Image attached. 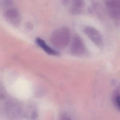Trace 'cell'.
<instances>
[{
	"label": "cell",
	"mask_w": 120,
	"mask_h": 120,
	"mask_svg": "<svg viewBox=\"0 0 120 120\" xmlns=\"http://www.w3.org/2000/svg\"><path fill=\"white\" fill-rule=\"evenodd\" d=\"M84 32L96 45L99 47L102 46L103 38L99 32L95 28L87 26L84 29Z\"/></svg>",
	"instance_id": "3957f363"
},
{
	"label": "cell",
	"mask_w": 120,
	"mask_h": 120,
	"mask_svg": "<svg viewBox=\"0 0 120 120\" xmlns=\"http://www.w3.org/2000/svg\"><path fill=\"white\" fill-rule=\"evenodd\" d=\"M84 5L83 0H73L71 12L74 14L80 13Z\"/></svg>",
	"instance_id": "52a82bcc"
},
{
	"label": "cell",
	"mask_w": 120,
	"mask_h": 120,
	"mask_svg": "<svg viewBox=\"0 0 120 120\" xmlns=\"http://www.w3.org/2000/svg\"><path fill=\"white\" fill-rule=\"evenodd\" d=\"M107 11L116 24H120V0H105Z\"/></svg>",
	"instance_id": "7a4b0ae2"
},
{
	"label": "cell",
	"mask_w": 120,
	"mask_h": 120,
	"mask_svg": "<svg viewBox=\"0 0 120 120\" xmlns=\"http://www.w3.org/2000/svg\"><path fill=\"white\" fill-rule=\"evenodd\" d=\"M50 41L52 45L58 49L66 47L70 41V32L69 29L61 27L55 29L52 33Z\"/></svg>",
	"instance_id": "6da1fadb"
},
{
	"label": "cell",
	"mask_w": 120,
	"mask_h": 120,
	"mask_svg": "<svg viewBox=\"0 0 120 120\" xmlns=\"http://www.w3.org/2000/svg\"><path fill=\"white\" fill-rule=\"evenodd\" d=\"M4 15L7 20L11 23L16 25H18L20 21L19 12L15 8H11L7 10L4 13Z\"/></svg>",
	"instance_id": "5b68a950"
},
{
	"label": "cell",
	"mask_w": 120,
	"mask_h": 120,
	"mask_svg": "<svg viewBox=\"0 0 120 120\" xmlns=\"http://www.w3.org/2000/svg\"><path fill=\"white\" fill-rule=\"evenodd\" d=\"M36 42L37 44L48 54L53 55H55L58 54V52L57 51L49 46L43 39L38 38L36 39Z\"/></svg>",
	"instance_id": "8992f818"
},
{
	"label": "cell",
	"mask_w": 120,
	"mask_h": 120,
	"mask_svg": "<svg viewBox=\"0 0 120 120\" xmlns=\"http://www.w3.org/2000/svg\"><path fill=\"white\" fill-rule=\"evenodd\" d=\"M60 120H72L68 115H67V114H63L61 116Z\"/></svg>",
	"instance_id": "30bf717a"
},
{
	"label": "cell",
	"mask_w": 120,
	"mask_h": 120,
	"mask_svg": "<svg viewBox=\"0 0 120 120\" xmlns=\"http://www.w3.org/2000/svg\"><path fill=\"white\" fill-rule=\"evenodd\" d=\"M68 1H69V0H62V2L64 5L67 4Z\"/></svg>",
	"instance_id": "8fae6325"
},
{
	"label": "cell",
	"mask_w": 120,
	"mask_h": 120,
	"mask_svg": "<svg viewBox=\"0 0 120 120\" xmlns=\"http://www.w3.org/2000/svg\"><path fill=\"white\" fill-rule=\"evenodd\" d=\"M8 112L10 116L15 117L20 113V109L18 106L14 104H9L7 106Z\"/></svg>",
	"instance_id": "ba28073f"
},
{
	"label": "cell",
	"mask_w": 120,
	"mask_h": 120,
	"mask_svg": "<svg viewBox=\"0 0 120 120\" xmlns=\"http://www.w3.org/2000/svg\"><path fill=\"white\" fill-rule=\"evenodd\" d=\"M112 100L115 107L120 111V90L118 89L113 92Z\"/></svg>",
	"instance_id": "9c48e42d"
},
{
	"label": "cell",
	"mask_w": 120,
	"mask_h": 120,
	"mask_svg": "<svg viewBox=\"0 0 120 120\" xmlns=\"http://www.w3.org/2000/svg\"><path fill=\"white\" fill-rule=\"evenodd\" d=\"M70 51L72 54L80 55L84 53L85 51V45L82 39L78 36H75L71 41Z\"/></svg>",
	"instance_id": "277c9868"
}]
</instances>
